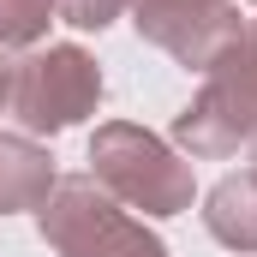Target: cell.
Here are the masks:
<instances>
[{
	"label": "cell",
	"instance_id": "obj_3",
	"mask_svg": "<svg viewBox=\"0 0 257 257\" xmlns=\"http://www.w3.org/2000/svg\"><path fill=\"white\" fill-rule=\"evenodd\" d=\"M102 102V66L90 60L78 42H48L30 48L12 66V114L30 138H54L90 120Z\"/></svg>",
	"mask_w": 257,
	"mask_h": 257
},
{
	"label": "cell",
	"instance_id": "obj_10",
	"mask_svg": "<svg viewBox=\"0 0 257 257\" xmlns=\"http://www.w3.org/2000/svg\"><path fill=\"white\" fill-rule=\"evenodd\" d=\"M126 12V0H54V18H66L72 30H108Z\"/></svg>",
	"mask_w": 257,
	"mask_h": 257
},
{
	"label": "cell",
	"instance_id": "obj_6",
	"mask_svg": "<svg viewBox=\"0 0 257 257\" xmlns=\"http://www.w3.org/2000/svg\"><path fill=\"white\" fill-rule=\"evenodd\" d=\"M54 192V156L30 132H0V215L42 209Z\"/></svg>",
	"mask_w": 257,
	"mask_h": 257
},
{
	"label": "cell",
	"instance_id": "obj_9",
	"mask_svg": "<svg viewBox=\"0 0 257 257\" xmlns=\"http://www.w3.org/2000/svg\"><path fill=\"white\" fill-rule=\"evenodd\" d=\"M209 78H215V84H227V90H233V96H239V102L257 114V18L245 24V36L233 42V54L215 66Z\"/></svg>",
	"mask_w": 257,
	"mask_h": 257
},
{
	"label": "cell",
	"instance_id": "obj_4",
	"mask_svg": "<svg viewBox=\"0 0 257 257\" xmlns=\"http://www.w3.org/2000/svg\"><path fill=\"white\" fill-rule=\"evenodd\" d=\"M132 24L144 42L186 66V72H215L245 36L239 0H132Z\"/></svg>",
	"mask_w": 257,
	"mask_h": 257
},
{
	"label": "cell",
	"instance_id": "obj_2",
	"mask_svg": "<svg viewBox=\"0 0 257 257\" xmlns=\"http://www.w3.org/2000/svg\"><path fill=\"white\" fill-rule=\"evenodd\" d=\"M36 215H42V239L60 257H168V245L126 203H114L90 174L54 180V192Z\"/></svg>",
	"mask_w": 257,
	"mask_h": 257
},
{
	"label": "cell",
	"instance_id": "obj_12",
	"mask_svg": "<svg viewBox=\"0 0 257 257\" xmlns=\"http://www.w3.org/2000/svg\"><path fill=\"white\" fill-rule=\"evenodd\" d=\"M245 150H251V168H257V132H251V144H245Z\"/></svg>",
	"mask_w": 257,
	"mask_h": 257
},
{
	"label": "cell",
	"instance_id": "obj_7",
	"mask_svg": "<svg viewBox=\"0 0 257 257\" xmlns=\"http://www.w3.org/2000/svg\"><path fill=\"white\" fill-rule=\"evenodd\" d=\"M203 227L227 251H257V168L221 174L203 197Z\"/></svg>",
	"mask_w": 257,
	"mask_h": 257
},
{
	"label": "cell",
	"instance_id": "obj_8",
	"mask_svg": "<svg viewBox=\"0 0 257 257\" xmlns=\"http://www.w3.org/2000/svg\"><path fill=\"white\" fill-rule=\"evenodd\" d=\"M54 24V0H0V48H36Z\"/></svg>",
	"mask_w": 257,
	"mask_h": 257
},
{
	"label": "cell",
	"instance_id": "obj_5",
	"mask_svg": "<svg viewBox=\"0 0 257 257\" xmlns=\"http://www.w3.org/2000/svg\"><path fill=\"white\" fill-rule=\"evenodd\" d=\"M251 132H257V114L227 90V84H215V78L174 114V144H180L186 156H197V162L233 156L239 144H251Z\"/></svg>",
	"mask_w": 257,
	"mask_h": 257
},
{
	"label": "cell",
	"instance_id": "obj_13",
	"mask_svg": "<svg viewBox=\"0 0 257 257\" xmlns=\"http://www.w3.org/2000/svg\"><path fill=\"white\" fill-rule=\"evenodd\" d=\"M251 6H257V0H251Z\"/></svg>",
	"mask_w": 257,
	"mask_h": 257
},
{
	"label": "cell",
	"instance_id": "obj_1",
	"mask_svg": "<svg viewBox=\"0 0 257 257\" xmlns=\"http://www.w3.org/2000/svg\"><path fill=\"white\" fill-rule=\"evenodd\" d=\"M90 180L114 197V203L144 209V215H156V221L192 209V197H197L192 162H180L156 132L132 126V120L96 126V138H90Z\"/></svg>",
	"mask_w": 257,
	"mask_h": 257
},
{
	"label": "cell",
	"instance_id": "obj_11",
	"mask_svg": "<svg viewBox=\"0 0 257 257\" xmlns=\"http://www.w3.org/2000/svg\"><path fill=\"white\" fill-rule=\"evenodd\" d=\"M12 108V60H0V114Z\"/></svg>",
	"mask_w": 257,
	"mask_h": 257
}]
</instances>
